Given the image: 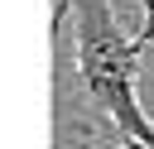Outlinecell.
Returning a JSON list of instances; mask_svg holds the SVG:
<instances>
[{
	"mask_svg": "<svg viewBox=\"0 0 154 149\" xmlns=\"http://www.w3.org/2000/svg\"><path fill=\"white\" fill-rule=\"evenodd\" d=\"M58 10L67 14L72 29L67 43L77 53V87H82L77 115H101L120 139H140L154 149V120L144 115L135 91L144 43L120 29L111 0H58Z\"/></svg>",
	"mask_w": 154,
	"mask_h": 149,
	"instance_id": "6da1fadb",
	"label": "cell"
},
{
	"mask_svg": "<svg viewBox=\"0 0 154 149\" xmlns=\"http://www.w3.org/2000/svg\"><path fill=\"white\" fill-rule=\"evenodd\" d=\"M140 10H144V24H140V34H135V38L149 48V43H154V0H140Z\"/></svg>",
	"mask_w": 154,
	"mask_h": 149,
	"instance_id": "7a4b0ae2",
	"label": "cell"
},
{
	"mask_svg": "<svg viewBox=\"0 0 154 149\" xmlns=\"http://www.w3.org/2000/svg\"><path fill=\"white\" fill-rule=\"evenodd\" d=\"M116 149H149V144H140V139H120Z\"/></svg>",
	"mask_w": 154,
	"mask_h": 149,
	"instance_id": "3957f363",
	"label": "cell"
}]
</instances>
